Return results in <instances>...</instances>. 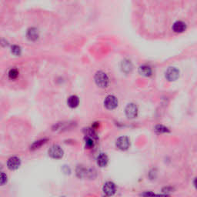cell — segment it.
<instances>
[{
    "label": "cell",
    "instance_id": "cell-1",
    "mask_svg": "<svg viewBox=\"0 0 197 197\" xmlns=\"http://www.w3.org/2000/svg\"><path fill=\"white\" fill-rule=\"evenodd\" d=\"M95 82L99 87L106 88L108 86L109 79L108 76L106 72H103V71H98L95 75Z\"/></svg>",
    "mask_w": 197,
    "mask_h": 197
},
{
    "label": "cell",
    "instance_id": "cell-2",
    "mask_svg": "<svg viewBox=\"0 0 197 197\" xmlns=\"http://www.w3.org/2000/svg\"><path fill=\"white\" fill-rule=\"evenodd\" d=\"M49 156L50 157H52V159H59L62 158V156L64 155L63 149H62L58 145H53L49 148L48 151Z\"/></svg>",
    "mask_w": 197,
    "mask_h": 197
},
{
    "label": "cell",
    "instance_id": "cell-3",
    "mask_svg": "<svg viewBox=\"0 0 197 197\" xmlns=\"http://www.w3.org/2000/svg\"><path fill=\"white\" fill-rule=\"evenodd\" d=\"M125 113L129 119H133L138 115V108L134 103H130L125 107Z\"/></svg>",
    "mask_w": 197,
    "mask_h": 197
},
{
    "label": "cell",
    "instance_id": "cell-4",
    "mask_svg": "<svg viewBox=\"0 0 197 197\" xmlns=\"http://www.w3.org/2000/svg\"><path fill=\"white\" fill-rule=\"evenodd\" d=\"M104 105L108 109H114L118 106V99L115 96L109 95L105 98Z\"/></svg>",
    "mask_w": 197,
    "mask_h": 197
},
{
    "label": "cell",
    "instance_id": "cell-5",
    "mask_svg": "<svg viewBox=\"0 0 197 197\" xmlns=\"http://www.w3.org/2000/svg\"><path fill=\"white\" fill-rule=\"evenodd\" d=\"M21 165V160L17 156L10 157L7 161V167L10 170H16Z\"/></svg>",
    "mask_w": 197,
    "mask_h": 197
},
{
    "label": "cell",
    "instance_id": "cell-6",
    "mask_svg": "<svg viewBox=\"0 0 197 197\" xmlns=\"http://www.w3.org/2000/svg\"><path fill=\"white\" fill-rule=\"evenodd\" d=\"M179 71L175 67H169L166 72V78L169 81H175L179 78Z\"/></svg>",
    "mask_w": 197,
    "mask_h": 197
},
{
    "label": "cell",
    "instance_id": "cell-7",
    "mask_svg": "<svg viewBox=\"0 0 197 197\" xmlns=\"http://www.w3.org/2000/svg\"><path fill=\"white\" fill-rule=\"evenodd\" d=\"M130 146V142L128 137L121 136L116 140V146L121 150H126Z\"/></svg>",
    "mask_w": 197,
    "mask_h": 197
},
{
    "label": "cell",
    "instance_id": "cell-8",
    "mask_svg": "<svg viewBox=\"0 0 197 197\" xmlns=\"http://www.w3.org/2000/svg\"><path fill=\"white\" fill-rule=\"evenodd\" d=\"M103 189L106 196H111L115 194V190H116V187H115V185L113 183V182H106L104 184V186H103Z\"/></svg>",
    "mask_w": 197,
    "mask_h": 197
},
{
    "label": "cell",
    "instance_id": "cell-9",
    "mask_svg": "<svg viewBox=\"0 0 197 197\" xmlns=\"http://www.w3.org/2000/svg\"><path fill=\"white\" fill-rule=\"evenodd\" d=\"M186 29V25L183 21H176L173 25V30L175 33H181Z\"/></svg>",
    "mask_w": 197,
    "mask_h": 197
},
{
    "label": "cell",
    "instance_id": "cell-10",
    "mask_svg": "<svg viewBox=\"0 0 197 197\" xmlns=\"http://www.w3.org/2000/svg\"><path fill=\"white\" fill-rule=\"evenodd\" d=\"M27 38L29 39L31 41H35L40 36V34H39V31L37 29L35 28H30L29 29L28 31H27L26 34Z\"/></svg>",
    "mask_w": 197,
    "mask_h": 197
},
{
    "label": "cell",
    "instance_id": "cell-11",
    "mask_svg": "<svg viewBox=\"0 0 197 197\" xmlns=\"http://www.w3.org/2000/svg\"><path fill=\"white\" fill-rule=\"evenodd\" d=\"M67 104L70 108H76L79 104V98L77 96H70L67 99Z\"/></svg>",
    "mask_w": 197,
    "mask_h": 197
},
{
    "label": "cell",
    "instance_id": "cell-12",
    "mask_svg": "<svg viewBox=\"0 0 197 197\" xmlns=\"http://www.w3.org/2000/svg\"><path fill=\"white\" fill-rule=\"evenodd\" d=\"M109 158L106 154L101 153L97 157V165L100 167H105L108 164Z\"/></svg>",
    "mask_w": 197,
    "mask_h": 197
},
{
    "label": "cell",
    "instance_id": "cell-13",
    "mask_svg": "<svg viewBox=\"0 0 197 197\" xmlns=\"http://www.w3.org/2000/svg\"><path fill=\"white\" fill-rule=\"evenodd\" d=\"M139 72L143 76H150L152 75V69L147 65H142L139 68Z\"/></svg>",
    "mask_w": 197,
    "mask_h": 197
},
{
    "label": "cell",
    "instance_id": "cell-14",
    "mask_svg": "<svg viewBox=\"0 0 197 197\" xmlns=\"http://www.w3.org/2000/svg\"><path fill=\"white\" fill-rule=\"evenodd\" d=\"M46 142H47V140H45V139L35 141V142H33V145L30 146V149H32V150H35V149H40V148L41 147L42 145H44V144H45Z\"/></svg>",
    "mask_w": 197,
    "mask_h": 197
},
{
    "label": "cell",
    "instance_id": "cell-15",
    "mask_svg": "<svg viewBox=\"0 0 197 197\" xmlns=\"http://www.w3.org/2000/svg\"><path fill=\"white\" fill-rule=\"evenodd\" d=\"M122 68H123V70L125 72H129L132 70V63L129 60H124L122 62Z\"/></svg>",
    "mask_w": 197,
    "mask_h": 197
},
{
    "label": "cell",
    "instance_id": "cell-16",
    "mask_svg": "<svg viewBox=\"0 0 197 197\" xmlns=\"http://www.w3.org/2000/svg\"><path fill=\"white\" fill-rule=\"evenodd\" d=\"M19 70L16 68H13V69H11L8 72V76L10 79L13 80V79H16L17 77L19 76Z\"/></svg>",
    "mask_w": 197,
    "mask_h": 197
},
{
    "label": "cell",
    "instance_id": "cell-17",
    "mask_svg": "<svg viewBox=\"0 0 197 197\" xmlns=\"http://www.w3.org/2000/svg\"><path fill=\"white\" fill-rule=\"evenodd\" d=\"M155 131L157 133L161 134V133H166V132H169V129L167 127H166L165 125H157L155 127Z\"/></svg>",
    "mask_w": 197,
    "mask_h": 197
},
{
    "label": "cell",
    "instance_id": "cell-18",
    "mask_svg": "<svg viewBox=\"0 0 197 197\" xmlns=\"http://www.w3.org/2000/svg\"><path fill=\"white\" fill-rule=\"evenodd\" d=\"M85 145H86V147L87 149H92L94 146V140L91 137L87 136L86 138V140H85Z\"/></svg>",
    "mask_w": 197,
    "mask_h": 197
},
{
    "label": "cell",
    "instance_id": "cell-19",
    "mask_svg": "<svg viewBox=\"0 0 197 197\" xmlns=\"http://www.w3.org/2000/svg\"><path fill=\"white\" fill-rule=\"evenodd\" d=\"M8 176L6 173H0V186H4L7 183Z\"/></svg>",
    "mask_w": 197,
    "mask_h": 197
},
{
    "label": "cell",
    "instance_id": "cell-20",
    "mask_svg": "<svg viewBox=\"0 0 197 197\" xmlns=\"http://www.w3.org/2000/svg\"><path fill=\"white\" fill-rule=\"evenodd\" d=\"M12 53L14 54L15 56H19L20 54H21V52H22V49L21 48H20L19 45H13L12 46Z\"/></svg>",
    "mask_w": 197,
    "mask_h": 197
},
{
    "label": "cell",
    "instance_id": "cell-21",
    "mask_svg": "<svg viewBox=\"0 0 197 197\" xmlns=\"http://www.w3.org/2000/svg\"><path fill=\"white\" fill-rule=\"evenodd\" d=\"M155 195H156L155 193H153L152 192L148 191V192H145V193H142L141 196H142L143 197H154Z\"/></svg>",
    "mask_w": 197,
    "mask_h": 197
},
{
    "label": "cell",
    "instance_id": "cell-22",
    "mask_svg": "<svg viewBox=\"0 0 197 197\" xmlns=\"http://www.w3.org/2000/svg\"><path fill=\"white\" fill-rule=\"evenodd\" d=\"M154 197H169V196H168V195H165V194H162V195H155V196H154Z\"/></svg>",
    "mask_w": 197,
    "mask_h": 197
},
{
    "label": "cell",
    "instance_id": "cell-23",
    "mask_svg": "<svg viewBox=\"0 0 197 197\" xmlns=\"http://www.w3.org/2000/svg\"><path fill=\"white\" fill-rule=\"evenodd\" d=\"M62 197H65V196H62Z\"/></svg>",
    "mask_w": 197,
    "mask_h": 197
}]
</instances>
